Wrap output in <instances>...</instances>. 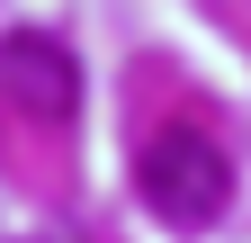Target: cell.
<instances>
[{
    "label": "cell",
    "instance_id": "obj_1",
    "mask_svg": "<svg viewBox=\"0 0 251 243\" xmlns=\"http://www.w3.org/2000/svg\"><path fill=\"white\" fill-rule=\"evenodd\" d=\"M135 189H144V207H152L162 225L206 234V225L233 207V162H225V144H215V135L162 126V135L144 144V162H135Z\"/></svg>",
    "mask_w": 251,
    "mask_h": 243
},
{
    "label": "cell",
    "instance_id": "obj_2",
    "mask_svg": "<svg viewBox=\"0 0 251 243\" xmlns=\"http://www.w3.org/2000/svg\"><path fill=\"white\" fill-rule=\"evenodd\" d=\"M0 99H9L18 117H36V126H63V117L81 108L72 45L45 36V27H9V36H0Z\"/></svg>",
    "mask_w": 251,
    "mask_h": 243
},
{
    "label": "cell",
    "instance_id": "obj_3",
    "mask_svg": "<svg viewBox=\"0 0 251 243\" xmlns=\"http://www.w3.org/2000/svg\"><path fill=\"white\" fill-rule=\"evenodd\" d=\"M45 243H81V234H63V225H54V234H45Z\"/></svg>",
    "mask_w": 251,
    "mask_h": 243
}]
</instances>
